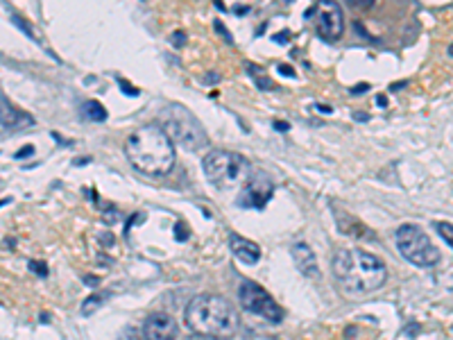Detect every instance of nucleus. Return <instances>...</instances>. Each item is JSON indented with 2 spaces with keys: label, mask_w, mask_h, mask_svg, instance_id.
I'll return each instance as SVG.
<instances>
[{
  "label": "nucleus",
  "mask_w": 453,
  "mask_h": 340,
  "mask_svg": "<svg viewBox=\"0 0 453 340\" xmlns=\"http://www.w3.org/2000/svg\"><path fill=\"white\" fill-rule=\"evenodd\" d=\"M333 279L340 290L352 297H363L378 290L388 281V268L376 254L360 250V247H342L335 252L331 261Z\"/></svg>",
  "instance_id": "obj_1"
},
{
  "label": "nucleus",
  "mask_w": 453,
  "mask_h": 340,
  "mask_svg": "<svg viewBox=\"0 0 453 340\" xmlns=\"http://www.w3.org/2000/svg\"><path fill=\"white\" fill-rule=\"evenodd\" d=\"M125 154L136 170L145 175H165L175 166V141L161 125H143L125 141Z\"/></svg>",
  "instance_id": "obj_2"
},
{
  "label": "nucleus",
  "mask_w": 453,
  "mask_h": 340,
  "mask_svg": "<svg viewBox=\"0 0 453 340\" xmlns=\"http://www.w3.org/2000/svg\"><path fill=\"white\" fill-rule=\"evenodd\" d=\"M186 324L193 333L213 338H229L236 333L240 318L236 306L222 295H195L186 306Z\"/></svg>",
  "instance_id": "obj_3"
},
{
  "label": "nucleus",
  "mask_w": 453,
  "mask_h": 340,
  "mask_svg": "<svg viewBox=\"0 0 453 340\" xmlns=\"http://www.w3.org/2000/svg\"><path fill=\"white\" fill-rule=\"evenodd\" d=\"M202 166L206 179L216 188H231L250 182V161L231 150H208Z\"/></svg>",
  "instance_id": "obj_4"
},
{
  "label": "nucleus",
  "mask_w": 453,
  "mask_h": 340,
  "mask_svg": "<svg viewBox=\"0 0 453 340\" xmlns=\"http://www.w3.org/2000/svg\"><path fill=\"white\" fill-rule=\"evenodd\" d=\"M163 129L168 136L186 150H199L208 145V136L202 123L182 105H170L163 116Z\"/></svg>",
  "instance_id": "obj_5"
},
{
  "label": "nucleus",
  "mask_w": 453,
  "mask_h": 340,
  "mask_svg": "<svg viewBox=\"0 0 453 340\" xmlns=\"http://www.w3.org/2000/svg\"><path fill=\"white\" fill-rule=\"evenodd\" d=\"M397 247L406 261L417 268H433L440 263V250L433 245L428 234L417 225H401L394 234Z\"/></svg>",
  "instance_id": "obj_6"
},
{
  "label": "nucleus",
  "mask_w": 453,
  "mask_h": 340,
  "mask_svg": "<svg viewBox=\"0 0 453 340\" xmlns=\"http://www.w3.org/2000/svg\"><path fill=\"white\" fill-rule=\"evenodd\" d=\"M238 297H240V304L247 313L259 315L267 322H279L284 318V309L274 302V297L263 286L254 284V281H242L240 288H238Z\"/></svg>",
  "instance_id": "obj_7"
},
{
  "label": "nucleus",
  "mask_w": 453,
  "mask_h": 340,
  "mask_svg": "<svg viewBox=\"0 0 453 340\" xmlns=\"http://www.w3.org/2000/svg\"><path fill=\"white\" fill-rule=\"evenodd\" d=\"M315 32L324 39V41H338L344 32V16H342V7L338 3L331 0H322L315 5Z\"/></svg>",
  "instance_id": "obj_8"
},
{
  "label": "nucleus",
  "mask_w": 453,
  "mask_h": 340,
  "mask_svg": "<svg viewBox=\"0 0 453 340\" xmlns=\"http://www.w3.org/2000/svg\"><path fill=\"white\" fill-rule=\"evenodd\" d=\"M272 193H274V184L267 175H254L250 177V182L245 184L240 197H238V207L245 209H263L270 202Z\"/></svg>",
  "instance_id": "obj_9"
},
{
  "label": "nucleus",
  "mask_w": 453,
  "mask_h": 340,
  "mask_svg": "<svg viewBox=\"0 0 453 340\" xmlns=\"http://www.w3.org/2000/svg\"><path fill=\"white\" fill-rule=\"evenodd\" d=\"M145 340H175L177 338V322L170 313H150L143 322Z\"/></svg>",
  "instance_id": "obj_10"
},
{
  "label": "nucleus",
  "mask_w": 453,
  "mask_h": 340,
  "mask_svg": "<svg viewBox=\"0 0 453 340\" xmlns=\"http://www.w3.org/2000/svg\"><path fill=\"white\" fill-rule=\"evenodd\" d=\"M229 247H231L233 256H236L238 261H242V263H247V265L259 263V259H261V247L256 245L254 241H250V238H242V236H238V234H231V236H229Z\"/></svg>",
  "instance_id": "obj_11"
},
{
  "label": "nucleus",
  "mask_w": 453,
  "mask_h": 340,
  "mask_svg": "<svg viewBox=\"0 0 453 340\" xmlns=\"http://www.w3.org/2000/svg\"><path fill=\"white\" fill-rule=\"evenodd\" d=\"M290 254H292V259H295V265L299 268L301 275L310 277V279L320 277L318 259H315L313 250H310V247L306 245V243H295V245L290 247Z\"/></svg>",
  "instance_id": "obj_12"
},
{
  "label": "nucleus",
  "mask_w": 453,
  "mask_h": 340,
  "mask_svg": "<svg viewBox=\"0 0 453 340\" xmlns=\"http://www.w3.org/2000/svg\"><path fill=\"white\" fill-rule=\"evenodd\" d=\"M34 118L27 114H23V111L14 109L12 105L7 102V95H3V129H7V132H14V129L23 127V125H32Z\"/></svg>",
  "instance_id": "obj_13"
},
{
  "label": "nucleus",
  "mask_w": 453,
  "mask_h": 340,
  "mask_svg": "<svg viewBox=\"0 0 453 340\" xmlns=\"http://www.w3.org/2000/svg\"><path fill=\"white\" fill-rule=\"evenodd\" d=\"M338 216L344 218L342 222H349V227H340L342 234L354 236V238H365V241H372V238H374V231H369L367 227L358 220V218H352V216H347V213H338Z\"/></svg>",
  "instance_id": "obj_14"
},
{
  "label": "nucleus",
  "mask_w": 453,
  "mask_h": 340,
  "mask_svg": "<svg viewBox=\"0 0 453 340\" xmlns=\"http://www.w3.org/2000/svg\"><path fill=\"white\" fill-rule=\"evenodd\" d=\"M82 118L93 120V123H102V120L107 118V111L97 100H89L82 105Z\"/></svg>",
  "instance_id": "obj_15"
},
{
  "label": "nucleus",
  "mask_w": 453,
  "mask_h": 340,
  "mask_svg": "<svg viewBox=\"0 0 453 340\" xmlns=\"http://www.w3.org/2000/svg\"><path fill=\"white\" fill-rule=\"evenodd\" d=\"M109 297V293H93V295H89V297L84 299V302H82V313L84 315H91L93 313V311L97 309V306H102L104 304V299Z\"/></svg>",
  "instance_id": "obj_16"
},
{
  "label": "nucleus",
  "mask_w": 453,
  "mask_h": 340,
  "mask_svg": "<svg viewBox=\"0 0 453 340\" xmlns=\"http://www.w3.org/2000/svg\"><path fill=\"white\" fill-rule=\"evenodd\" d=\"M247 71L252 73V77H254V82L261 86V89H274V84H272V80L265 75V71H261L259 66H254V64H247Z\"/></svg>",
  "instance_id": "obj_17"
},
{
  "label": "nucleus",
  "mask_w": 453,
  "mask_h": 340,
  "mask_svg": "<svg viewBox=\"0 0 453 340\" xmlns=\"http://www.w3.org/2000/svg\"><path fill=\"white\" fill-rule=\"evenodd\" d=\"M435 229H437V234H440L442 238H444V243L453 250V225L451 222H442V220H437L435 222Z\"/></svg>",
  "instance_id": "obj_18"
},
{
  "label": "nucleus",
  "mask_w": 453,
  "mask_h": 340,
  "mask_svg": "<svg viewBox=\"0 0 453 340\" xmlns=\"http://www.w3.org/2000/svg\"><path fill=\"white\" fill-rule=\"evenodd\" d=\"M27 265H30V270H32V272H37L39 277H46V275H48V265H46V263H41V261H30Z\"/></svg>",
  "instance_id": "obj_19"
},
{
  "label": "nucleus",
  "mask_w": 453,
  "mask_h": 340,
  "mask_svg": "<svg viewBox=\"0 0 453 340\" xmlns=\"http://www.w3.org/2000/svg\"><path fill=\"white\" fill-rule=\"evenodd\" d=\"M118 84H120V86H123V91H125V93H127V95H138V89H134V86H129V82L120 80V82H118Z\"/></svg>",
  "instance_id": "obj_20"
},
{
  "label": "nucleus",
  "mask_w": 453,
  "mask_h": 340,
  "mask_svg": "<svg viewBox=\"0 0 453 340\" xmlns=\"http://www.w3.org/2000/svg\"><path fill=\"white\" fill-rule=\"evenodd\" d=\"M30 154H34V148H32V145H25V150H21V152H16V159L30 157Z\"/></svg>",
  "instance_id": "obj_21"
},
{
  "label": "nucleus",
  "mask_w": 453,
  "mask_h": 340,
  "mask_svg": "<svg viewBox=\"0 0 453 340\" xmlns=\"http://www.w3.org/2000/svg\"><path fill=\"white\" fill-rule=\"evenodd\" d=\"M216 30L225 34V39H227V41H231V34H229V30H225V27H222V23H220V21H216Z\"/></svg>",
  "instance_id": "obj_22"
},
{
  "label": "nucleus",
  "mask_w": 453,
  "mask_h": 340,
  "mask_svg": "<svg viewBox=\"0 0 453 340\" xmlns=\"http://www.w3.org/2000/svg\"><path fill=\"white\" fill-rule=\"evenodd\" d=\"M274 127L279 129V132H288V129H290V125H288V123H281V120H276V123H274Z\"/></svg>",
  "instance_id": "obj_23"
},
{
  "label": "nucleus",
  "mask_w": 453,
  "mask_h": 340,
  "mask_svg": "<svg viewBox=\"0 0 453 340\" xmlns=\"http://www.w3.org/2000/svg\"><path fill=\"white\" fill-rule=\"evenodd\" d=\"M175 46H184V32H175Z\"/></svg>",
  "instance_id": "obj_24"
},
{
  "label": "nucleus",
  "mask_w": 453,
  "mask_h": 340,
  "mask_svg": "<svg viewBox=\"0 0 453 340\" xmlns=\"http://www.w3.org/2000/svg\"><path fill=\"white\" fill-rule=\"evenodd\" d=\"M188 340H220V338H213V336H199V333H195V336H191Z\"/></svg>",
  "instance_id": "obj_25"
},
{
  "label": "nucleus",
  "mask_w": 453,
  "mask_h": 340,
  "mask_svg": "<svg viewBox=\"0 0 453 340\" xmlns=\"http://www.w3.org/2000/svg\"><path fill=\"white\" fill-rule=\"evenodd\" d=\"M279 71H284V73H286V75H290V77H292V75H295V71H292V66H288V64L279 66Z\"/></svg>",
  "instance_id": "obj_26"
},
{
  "label": "nucleus",
  "mask_w": 453,
  "mask_h": 340,
  "mask_svg": "<svg viewBox=\"0 0 453 340\" xmlns=\"http://www.w3.org/2000/svg\"><path fill=\"white\" fill-rule=\"evenodd\" d=\"M177 234H179V241H184V238H186V234H184V225H182V222H177Z\"/></svg>",
  "instance_id": "obj_27"
},
{
  "label": "nucleus",
  "mask_w": 453,
  "mask_h": 340,
  "mask_svg": "<svg viewBox=\"0 0 453 340\" xmlns=\"http://www.w3.org/2000/svg\"><path fill=\"white\" fill-rule=\"evenodd\" d=\"M365 89H367V84H358L356 89H352V93L354 95H360V91H365Z\"/></svg>",
  "instance_id": "obj_28"
},
{
  "label": "nucleus",
  "mask_w": 453,
  "mask_h": 340,
  "mask_svg": "<svg viewBox=\"0 0 453 340\" xmlns=\"http://www.w3.org/2000/svg\"><path fill=\"white\" fill-rule=\"evenodd\" d=\"M376 102H378V105H381V107H386V98H383V95H378Z\"/></svg>",
  "instance_id": "obj_29"
},
{
  "label": "nucleus",
  "mask_w": 453,
  "mask_h": 340,
  "mask_svg": "<svg viewBox=\"0 0 453 340\" xmlns=\"http://www.w3.org/2000/svg\"><path fill=\"white\" fill-rule=\"evenodd\" d=\"M449 57H453V43L449 46Z\"/></svg>",
  "instance_id": "obj_30"
}]
</instances>
